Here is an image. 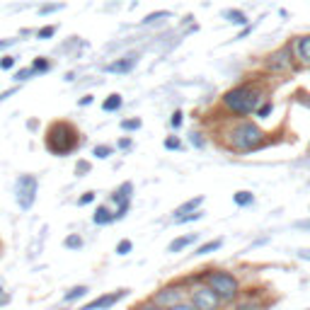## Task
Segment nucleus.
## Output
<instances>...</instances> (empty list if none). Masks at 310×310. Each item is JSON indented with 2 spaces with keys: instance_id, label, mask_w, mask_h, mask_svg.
Wrapping results in <instances>:
<instances>
[{
  "instance_id": "1",
  "label": "nucleus",
  "mask_w": 310,
  "mask_h": 310,
  "mask_svg": "<svg viewBox=\"0 0 310 310\" xmlns=\"http://www.w3.org/2000/svg\"><path fill=\"white\" fill-rule=\"evenodd\" d=\"M78 145V131L66 122H58L49 129L46 136V148L54 155H66Z\"/></svg>"
},
{
  "instance_id": "2",
  "label": "nucleus",
  "mask_w": 310,
  "mask_h": 310,
  "mask_svg": "<svg viewBox=\"0 0 310 310\" xmlns=\"http://www.w3.org/2000/svg\"><path fill=\"white\" fill-rule=\"evenodd\" d=\"M225 107L232 111V114H238V117H245V114H250V111L257 107V102H259V92L252 88H235L230 92H225Z\"/></svg>"
},
{
  "instance_id": "3",
  "label": "nucleus",
  "mask_w": 310,
  "mask_h": 310,
  "mask_svg": "<svg viewBox=\"0 0 310 310\" xmlns=\"http://www.w3.org/2000/svg\"><path fill=\"white\" fill-rule=\"evenodd\" d=\"M230 143L238 150H252V148H257V145L262 143V131L257 129L255 124L245 122L230 133Z\"/></svg>"
},
{
  "instance_id": "4",
  "label": "nucleus",
  "mask_w": 310,
  "mask_h": 310,
  "mask_svg": "<svg viewBox=\"0 0 310 310\" xmlns=\"http://www.w3.org/2000/svg\"><path fill=\"white\" fill-rule=\"evenodd\" d=\"M209 288L223 300H230L235 298L238 293V279L228 274V272H213L209 277Z\"/></svg>"
},
{
  "instance_id": "5",
  "label": "nucleus",
  "mask_w": 310,
  "mask_h": 310,
  "mask_svg": "<svg viewBox=\"0 0 310 310\" xmlns=\"http://www.w3.org/2000/svg\"><path fill=\"white\" fill-rule=\"evenodd\" d=\"M15 197H17V204L22 211H29L34 204V197H36V179L32 175H22L15 184Z\"/></svg>"
},
{
  "instance_id": "6",
  "label": "nucleus",
  "mask_w": 310,
  "mask_h": 310,
  "mask_svg": "<svg viewBox=\"0 0 310 310\" xmlns=\"http://www.w3.org/2000/svg\"><path fill=\"white\" fill-rule=\"evenodd\" d=\"M191 300H194V310H216L221 303V298L211 288H197L191 293Z\"/></svg>"
},
{
  "instance_id": "7",
  "label": "nucleus",
  "mask_w": 310,
  "mask_h": 310,
  "mask_svg": "<svg viewBox=\"0 0 310 310\" xmlns=\"http://www.w3.org/2000/svg\"><path fill=\"white\" fill-rule=\"evenodd\" d=\"M124 298V291H117V293H109V296H100V298H95L92 303L88 305H83V310H100V308H111L117 300Z\"/></svg>"
},
{
  "instance_id": "8",
  "label": "nucleus",
  "mask_w": 310,
  "mask_h": 310,
  "mask_svg": "<svg viewBox=\"0 0 310 310\" xmlns=\"http://www.w3.org/2000/svg\"><path fill=\"white\" fill-rule=\"evenodd\" d=\"M133 66H136V54H129V56H124L122 61H114V63H109V66H107V70H109V73H129Z\"/></svg>"
},
{
  "instance_id": "9",
  "label": "nucleus",
  "mask_w": 310,
  "mask_h": 310,
  "mask_svg": "<svg viewBox=\"0 0 310 310\" xmlns=\"http://www.w3.org/2000/svg\"><path fill=\"white\" fill-rule=\"evenodd\" d=\"M158 303H165V305H179V300H182V291L179 288H165V291H160L158 296H155Z\"/></svg>"
},
{
  "instance_id": "10",
  "label": "nucleus",
  "mask_w": 310,
  "mask_h": 310,
  "mask_svg": "<svg viewBox=\"0 0 310 310\" xmlns=\"http://www.w3.org/2000/svg\"><path fill=\"white\" fill-rule=\"evenodd\" d=\"M296 51L303 61H308L310 63V36H300L298 42H296Z\"/></svg>"
},
{
  "instance_id": "11",
  "label": "nucleus",
  "mask_w": 310,
  "mask_h": 310,
  "mask_svg": "<svg viewBox=\"0 0 310 310\" xmlns=\"http://www.w3.org/2000/svg\"><path fill=\"white\" fill-rule=\"evenodd\" d=\"M194 240H197V235H182V238H177V240L170 243V252H179V250H184V247L191 245Z\"/></svg>"
},
{
  "instance_id": "12",
  "label": "nucleus",
  "mask_w": 310,
  "mask_h": 310,
  "mask_svg": "<svg viewBox=\"0 0 310 310\" xmlns=\"http://www.w3.org/2000/svg\"><path fill=\"white\" fill-rule=\"evenodd\" d=\"M223 17H225V20H230L232 24H247L245 12H240V10H225L223 12Z\"/></svg>"
},
{
  "instance_id": "13",
  "label": "nucleus",
  "mask_w": 310,
  "mask_h": 310,
  "mask_svg": "<svg viewBox=\"0 0 310 310\" xmlns=\"http://www.w3.org/2000/svg\"><path fill=\"white\" fill-rule=\"evenodd\" d=\"M109 221H114L111 211L107 209V206H100V209H97V213H95V223H97V225H104V223H109Z\"/></svg>"
},
{
  "instance_id": "14",
  "label": "nucleus",
  "mask_w": 310,
  "mask_h": 310,
  "mask_svg": "<svg viewBox=\"0 0 310 310\" xmlns=\"http://www.w3.org/2000/svg\"><path fill=\"white\" fill-rule=\"evenodd\" d=\"M90 288L88 286H75V288H70L66 293V300H78V298H83L85 293H88Z\"/></svg>"
},
{
  "instance_id": "15",
  "label": "nucleus",
  "mask_w": 310,
  "mask_h": 310,
  "mask_svg": "<svg viewBox=\"0 0 310 310\" xmlns=\"http://www.w3.org/2000/svg\"><path fill=\"white\" fill-rule=\"evenodd\" d=\"M201 201H204V197H197V199H191V201H189V204H184L182 209H177V216H175V218H179V216H187V211L197 209V206H199Z\"/></svg>"
},
{
  "instance_id": "16",
  "label": "nucleus",
  "mask_w": 310,
  "mask_h": 310,
  "mask_svg": "<svg viewBox=\"0 0 310 310\" xmlns=\"http://www.w3.org/2000/svg\"><path fill=\"white\" fill-rule=\"evenodd\" d=\"M221 245H223V240H211V243L201 245L199 250H197V255H209V252H213V250H218Z\"/></svg>"
},
{
  "instance_id": "17",
  "label": "nucleus",
  "mask_w": 310,
  "mask_h": 310,
  "mask_svg": "<svg viewBox=\"0 0 310 310\" xmlns=\"http://www.w3.org/2000/svg\"><path fill=\"white\" fill-rule=\"evenodd\" d=\"M122 107V97L119 95H111L109 100H104V111H117Z\"/></svg>"
},
{
  "instance_id": "18",
  "label": "nucleus",
  "mask_w": 310,
  "mask_h": 310,
  "mask_svg": "<svg viewBox=\"0 0 310 310\" xmlns=\"http://www.w3.org/2000/svg\"><path fill=\"white\" fill-rule=\"evenodd\" d=\"M232 199H235L238 206H250V204H252V194H250V191H238Z\"/></svg>"
},
{
  "instance_id": "19",
  "label": "nucleus",
  "mask_w": 310,
  "mask_h": 310,
  "mask_svg": "<svg viewBox=\"0 0 310 310\" xmlns=\"http://www.w3.org/2000/svg\"><path fill=\"white\" fill-rule=\"evenodd\" d=\"M66 247H70V250H78V247H83V240H80L78 235H70V238H66Z\"/></svg>"
},
{
  "instance_id": "20",
  "label": "nucleus",
  "mask_w": 310,
  "mask_h": 310,
  "mask_svg": "<svg viewBox=\"0 0 310 310\" xmlns=\"http://www.w3.org/2000/svg\"><path fill=\"white\" fill-rule=\"evenodd\" d=\"M34 73H42V70H49V61L46 58H36L34 61V68H32Z\"/></svg>"
},
{
  "instance_id": "21",
  "label": "nucleus",
  "mask_w": 310,
  "mask_h": 310,
  "mask_svg": "<svg viewBox=\"0 0 310 310\" xmlns=\"http://www.w3.org/2000/svg\"><path fill=\"white\" fill-rule=\"evenodd\" d=\"M95 155H97V158H109L111 148L109 145H97V148H95Z\"/></svg>"
},
{
  "instance_id": "22",
  "label": "nucleus",
  "mask_w": 310,
  "mask_h": 310,
  "mask_svg": "<svg viewBox=\"0 0 310 310\" xmlns=\"http://www.w3.org/2000/svg\"><path fill=\"white\" fill-rule=\"evenodd\" d=\"M160 17H167V12H153V15H148L143 20V24H153V22H158Z\"/></svg>"
},
{
  "instance_id": "23",
  "label": "nucleus",
  "mask_w": 310,
  "mask_h": 310,
  "mask_svg": "<svg viewBox=\"0 0 310 310\" xmlns=\"http://www.w3.org/2000/svg\"><path fill=\"white\" fill-rule=\"evenodd\" d=\"M117 252H119V255H129V252H131V243H129V240H122L119 247H117Z\"/></svg>"
},
{
  "instance_id": "24",
  "label": "nucleus",
  "mask_w": 310,
  "mask_h": 310,
  "mask_svg": "<svg viewBox=\"0 0 310 310\" xmlns=\"http://www.w3.org/2000/svg\"><path fill=\"white\" fill-rule=\"evenodd\" d=\"M201 218V213L197 211V213H189V216H182V218H175L177 223H189V221H199Z\"/></svg>"
},
{
  "instance_id": "25",
  "label": "nucleus",
  "mask_w": 310,
  "mask_h": 310,
  "mask_svg": "<svg viewBox=\"0 0 310 310\" xmlns=\"http://www.w3.org/2000/svg\"><path fill=\"white\" fill-rule=\"evenodd\" d=\"M56 32V27H42L39 29V39H49V36H54Z\"/></svg>"
},
{
  "instance_id": "26",
  "label": "nucleus",
  "mask_w": 310,
  "mask_h": 310,
  "mask_svg": "<svg viewBox=\"0 0 310 310\" xmlns=\"http://www.w3.org/2000/svg\"><path fill=\"white\" fill-rule=\"evenodd\" d=\"M32 75H34L32 68H22V70H17V75L15 78H17V80H27V78H32Z\"/></svg>"
},
{
  "instance_id": "27",
  "label": "nucleus",
  "mask_w": 310,
  "mask_h": 310,
  "mask_svg": "<svg viewBox=\"0 0 310 310\" xmlns=\"http://www.w3.org/2000/svg\"><path fill=\"white\" fill-rule=\"evenodd\" d=\"M12 66H15V58H10V56H5V58L0 61V68H3V70H8V68H12Z\"/></svg>"
},
{
  "instance_id": "28",
  "label": "nucleus",
  "mask_w": 310,
  "mask_h": 310,
  "mask_svg": "<svg viewBox=\"0 0 310 310\" xmlns=\"http://www.w3.org/2000/svg\"><path fill=\"white\" fill-rule=\"evenodd\" d=\"M122 126L124 129H129V131H133V129H138V126H141V122H138V119H131V122H122Z\"/></svg>"
},
{
  "instance_id": "29",
  "label": "nucleus",
  "mask_w": 310,
  "mask_h": 310,
  "mask_svg": "<svg viewBox=\"0 0 310 310\" xmlns=\"http://www.w3.org/2000/svg\"><path fill=\"white\" fill-rule=\"evenodd\" d=\"M56 10H61V5H44V8H39L42 15H49V12H56Z\"/></svg>"
},
{
  "instance_id": "30",
  "label": "nucleus",
  "mask_w": 310,
  "mask_h": 310,
  "mask_svg": "<svg viewBox=\"0 0 310 310\" xmlns=\"http://www.w3.org/2000/svg\"><path fill=\"white\" fill-rule=\"evenodd\" d=\"M165 148H170V150H177V148H179V141H177V138H167V141H165Z\"/></svg>"
},
{
  "instance_id": "31",
  "label": "nucleus",
  "mask_w": 310,
  "mask_h": 310,
  "mask_svg": "<svg viewBox=\"0 0 310 310\" xmlns=\"http://www.w3.org/2000/svg\"><path fill=\"white\" fill-rule=\"evenodd\" d=\"M191 143L197 145V148H204V141H201L199 133H191Z\"/></svg>"
},
{
  "instance_id": "32",
  "label": "nucleus",
  "mask_w": 310,
  "mask_h": 310,
  "mask_svg": "<svg viewBox=\"0 0 310 310\" xmlns=\"http://www.w3.org/2000/svg\"><path fill=\"white\" fill-rule=\"evenodd\" d=\"M269 114H272V104L266 102L264 107H259V117H269Z\"/></svg>"
},
{
  "instance_id": "33",
  "label": "nucleus",
  "mask_w": 310,
  "mask_h": 310,
  "mask_svg": "<svg viewBox=\"0 0 310 310\" xmlns=\"http://www.w3.org/2000/svg\"><path fill=\"white\" fill-rule=\"evenodd\" d=\"M179 124H182V111H175V114H172V126L177 129Z\"/></svg>"
},
{
  "instance_id": "34",
  "label": "nucleus",
  "mask_w": 310,
  "mask_h": 310,
  "mask_svg": "<svg viewBox=\"0 0 310 310\" xmlns=\"http://www.w3.org/2000/svg\"><path fill=\"white\" fill-rule=\"evenodd\" d=\"M90 201H95V194H92V191H88L85 197H80V201H78V204H90Z\"/></svg>"
},
{
  "instance_id": "35",
  "label": "nucleus",
  "mask_w": 310,
  "mask_h": 310,
  "mask_svg": "<svg viewBox=\"0 0 310 310\" xmlns=\"http://www.w3.org/2000/svg\"><path fill=\"white\" fill-rule=\"evenodd\" d=\"M293 225H296V228H300V230H310V221H296Z\"/></svg>"
},
{
  "instance_id": "36",
  "label": "nucleus",
  "mask_w": 310,
  "mask_h": 310,
  "mask_svg": "<svg viewBox=\"0 0 310 310\" xmlns=\"http://www.w3.org/2000/svg\"><path fill=\"white\" fill-rule=\"evenodd\" d=\"M298 257H300V259H308V262H310V250H298Z\"/></svg>"
},
{
  "instance_id": "37",
  "label": "nucleus",
  "mask_w": 310,
  "mask_h": 310,
  "mask_svg": "<svg viewBox=\"0 0 310 310\" xmlns=\"http://www.w3.org/2000/svg\"><path fill=\"white\" fill-rule=\"evenodd\" d=\"M170 310H194V308H191V305H182V303H179V305H172Z\"/></svg>"
},
{
  "instance_id": "38",
  "label": "nucleus",
  "mask_w": 310,
  "mask_h": 310,
  "mask_svg": "<svg viewBox=\"0 0 310 310\" xmlns=\"http://www.w3.org/2000/svg\"><path fill=\"white\" fill-rule=\"evenodd\" d=\"M138 310H163V308H158V305H141Z\"/></svg>"
},
{
  "instance_id": "39",
  "label": "nucleus",
  "mask_w": 310,
  "mask_h": 310,
  "mask_svg": "<svg viewBox=\"0 0 310 310\" xmlns=\"http://www.w3.org/2000/svg\"><path fill=\"white\" fill-rule=\"evenodd\" d=\"M12 39H5V42H0V49H5V46H10Z\"/></svg>"
},
{
  "instance_id": "40",
  "label": "nucleus",
  "mask_w": 310,
  "mask_h": 310,
  "mask_svg": "<svg viewBox=\"0 0 310 310\" xmlns=\"http://www.w3.org/2000/svg\"><path fill=\"white\" fill-rule=\"evenodd\" d=\"M308 310H310V308H308Z\"/></svg>"
}]
</instances>
